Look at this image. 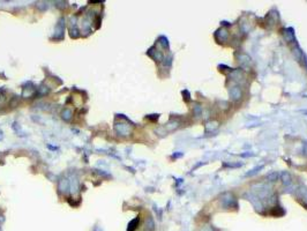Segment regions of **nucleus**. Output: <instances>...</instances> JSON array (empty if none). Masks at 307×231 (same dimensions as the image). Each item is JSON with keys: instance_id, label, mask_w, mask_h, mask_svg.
I'll use <instances>...</instances> for the list:
<instances>
[{"instance_id": "1", "label": "nucleus", "mask_w": 307, "mask_h": 231, "mask_svg": "<svg viewBox=\"0 0 307 231\" xmlns=\"http://www.w3.org/2000/svg\"><path fill=\"white\" fill-rule=\"evenodd\" d=\"M230 97L233 101H239L240 98L243 97V93H241V89L238 88V87H233L230 89Z\"/></svg>"}, {"instance_id": "2", "label": "nucleus", "mask_w": 307, "mask_h": 231, "mask_svg": "<svg viewBox=\"0 0 307 231\" xmlns=\"http://www.w3.org/2000/svg\"><path fill=\"white\" fill-rule=\"evenodd\" d=\"M216 37L218 38V41H221V42H224L227 39V37H229V34H227V31L225 30V29H219L218 31H217V34H216Z\"/></svg>"}, {"instance_id": "3", "label": "nucleus", "mask_w": 307, "mask_h": 231, "mask_svg": "<svg viewBox=\"0 0 307 231\" xmlns=\"http://www.w3.org/2000/svg\"><path fill=\"white\" fill-rule=\"evenodd\" d=\"M281 179H282L284 185H287V184L291 182V176H290L287 172H283V173L281 175Z\"/></svg>"}, {"instance_id": "4", "label": "nucleus", "mask_w": 307, "mask_h": 231, "mask_svg": "<svg viewBox=\"0 0 307 231\" xmlns=\"http://www.w3.org/2000/svg\"><path fill=\"white\" fill-rule=\"evenodd\" d=\"M217 126H218V124L216 122H210L206 125V130L211 132V131H215V128H217Z\"/></svg>"}, {"instance_id": "5", "label": "nucleus", "mask_w": 307, "mask_h": 231, "mask_svg": "<svg viewBox=\"0 0 307 231\" xmlns=\"http://www.w3.org/2000/svg\"><path fill=\"white\" fill-rule=\"evenodd\" d=\"M278 177H279V175H278L277 172H272L270 175H268L267 179H268V180H270V182H276V180L278 179Z\"/></svg>"}]
</instances>
